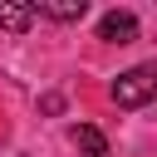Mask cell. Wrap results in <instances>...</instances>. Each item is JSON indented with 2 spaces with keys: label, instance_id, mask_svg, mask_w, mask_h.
Masks as SVG:
<instances>
[{
  "label": "cell",
  "instance_id": "6da1fadb",
  "mask_svg": "<svg viewBox=\"0 0 157 157\" xmlns=\"http://www.w3.org/2000/svg\"><path fill=\"white\" fill-rule=\"evenodd\" d=\"M152 98H157V64H137V69L113 78V103L118 108H142Z\"/></svg>",
  "mask_w": 157,
  "mask_h": 157
},
{
  "label": "cell",
  "instance_id": "277c9868",
  "mask_svg": "<svg viewBox=\"0 0 157 157\" xmlns=\"http://www.w3.org/2000/svg\"><path fill=\"white\" fill-rule=\"evenodd\" d=\"M69 137H74V147H78L83 157H113V152H108V137H103L93 123H74Z\"/></svg>",
  "mask_w": 157,
  "mask_h": 157
},
{
  "label": "cell",
  "instance_id": "8992f818",
  "mask_svg": "<svg viewBox=\"0 0 157 157\" xmlns=\"http://www.w3.org/2000/svg\"><path fill=\"white\" fill-rule=\"evenodd\" d=\"M39 108H44V113H59V108H64V98H59V93H44V98H39Z\"/></svg>",
  "mask_w": 157,
  "mask_h": 157
},
{
  "label": "cell",
  "instance_id": "7a4b0ae2",
  "mask_svg": "<svg viewBox=\"0 0 157 157\" xmlns=\"http://www.w3.org/2000/svg\"><path fill=\"white\" fill-rule=\"evenodd\" d=\"M98 39H108V44H132V39H137V15H132V10H108V15L98 20Z\"/></svg>",
  "mask_w": 157,
  "mask_h": 157
},
{
  "label": "cell",
  "instance_id": "3957f363",
  "mask_svg": "<svg viewBox=\"0 0 157 157\" xmlns=\"http://www.w3.org/2000/svg\"><path fill=\"white\" fill-rule=\"evenodd\" d=\"M39 20H59V25H74L88 15V0H29Z\"/></svg>",
  "mask_w": 157,
  "mask_h": 157
},
{
  "label": "cell",
  "instance_id": "5b68a950",
  "mask_svg": "<svg viewBox=\"0 0 157 157\" xmlns=\"http://www.w3.org/2000/svg\"><path fill=\"white\" fill-rule=\"evenodd\" d=\"M34 20H39V15H34V5H15V0H5V5H0V29H10V34H25Z\"/></svg>",
  "mask_w": 157,
  "mask_h": 157
}]
</instances>
